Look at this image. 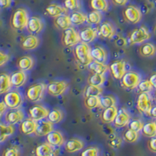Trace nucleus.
Masks as SVG:
<instances>
[{
	"instance_id": "1",
	"label": "nucleus",
	"mask_w": 156,
	"mask_h": 156,
	"mask_svg": "<svg viewBox=\"0 0 156 156\" xmlns=\"http://www.w3.org/2000/svg\"><path fill=\"white\" fill-rule=\"evenodd\" d=\"M30 15L26 8H17L13 12L10 20V25L12 29L16 30H23L27 28Z\"/></svg>"
},
{
	"instance_id": "2",
	"label": "nucleus",
	"mask_w": 156,
	"mask_h": 156,
	"mask_svg": "<svg viewBox=\"0 0 156 156\" xmlns=\"http://www.w3.org/2000/svg\"><path fill=\"white\" fill-rule=\"evenodd\" d=\"M91 48L88 44L85 42H80L74 47V55L76 60L80 65L88 66L93 62L91 56Z\"/></svg>"
},
{
	"instance_id": "3",
	"label": "nucleus",
	"mask_w": 156,
	"mask_h": 156,
	"mask_svg": "<svg viewBox=\"0 0 156 156\" xmlns=\"http://www.w3.org/2000/svg\"><path fill=\"white\" fill-rule=\"evenodd\" d=\"M47 92V84L44 82H37L30 85L26 90V97L31 102L37 103L44 98Z\"/></svg>"
},
{
	"instance_id": "4",
	"label": "nucleus",
	"mask_w": 156,
	"mask_h": 156,
	"mask_svg": "<svg viewBox=\"0 0 156 156\" xmlns=\"http://www.w3.org/2000/svg\"><path fill=\"white\" fill-rule=\"evenodd\" d=\"M151 37V33L146 26L142 25L130 32L128 37V41L131 44H143Z\"/></svg>"
},
{
	"instance_id": "5",
	"label": "nucleus",
	"mask_w": 156,
	"mask_h": 156,
	"mask_svg": "<svg viewBox=\"0 0 156 156\" xmlns=\"http://www.w3.org/2000/svg\"><path fill=\"white\" fill-rule=\"evenodd\" d=\"M62 43L65 47L72 48L81 42L80 33L73 27L63 30L62 34Z\"/></svg>"
},
{
	"instance_id": "6",
	"label": "nucleus",
	"mask_w": 156,
	"mask_h": 156,
	"mask_svg": "<svg viewBox=\"0 0 156 156\" xmlns=\"http://www.w3.org/2000/svg\"><path fill=\"white\" fill-rule=\"evenodd\" d=\"M69 84L66 80H55L47 84V92L53 97H58L64 94L69 89Z\"/></svg>"
},
{
	"instance_id": "7",
	"label": "nucleus",
	"mask_w": 156,
	"mask_h": 156,
	"mask_svg": "<svg viewBox=\"0 0 156 156\" xmlns=\"http://www.w3.org/2000/svg\"><path fill=\"white\" fill-rule=\"evenodd\" d=\"M122 16L127 23L131 24L140 23L143 17L140 9L135 5H127L122 11Z\"/></svg>"
},
{
	"instance_id": "8",
	"label": "nucleus",
	"mask_w": 156,
	"mask_h": 156,
	"mask_svg": "<svg viewBox=\"0 0 156 156\" xmlns=\"http://www.w3.org/2000/svg\"><path fill=\"white\" fill-rule=\"evenodd\" d=\"M141 81V76L135 71H127L121 79V85L128 90H133L138 87Z\"/></svg>"
},
{
	"instance_id": "9",
	"label": "nucleus",
	"mask_w": 156,
	"mask_h": 156,
	"mask_svg": "<svg viewBox=\"0 0 156 156\" xmlns=\"http://www.w3.org/2000/svg\"><path fill=\"white\" fill-rule=\"evenodd\" d=\"M3 101L10 109H16L21 106L23 103V96L17 90H11L4 96Z\"/></svg>"
},
{
	"instance_id": "10",
	"label": "nucleus",
	"mask_w": 156,
	"mask_h": 156,
	"mask_svg": "<svg viewBox=\"0 0 156 156\" xmlns=\"http://www.w3.org/2000/svg\"><path fill=\"white\" fill-rule=\"evenodd\" d=\"M152 105V97L150 93H140L137 96L136 108L140 112L147 115Z\"/></svg>"
},
{
	"instance_id": "11",
	"label": "nucleus",
	"mask_w": 156,
	"mask_h": 156,
	"mask_svg": "<svg viewBox=\"0 0 156 156\" xmlns=\"http://www.w3.org/2000/svg\"><path fill=\"white\" fill-rule=\"evenodd\" d=\"M50 110L44 105L36 104L29 108V115L31 119L35 121H41L48 118Z\"/></svg>"
},
{
	"instance_id": "12",
	"label": "nucleus",
	"mask_w": 156,
	"mask_h": 156,
	"mask_svg": "<svg viewBox=\"0 0 156 156\" xmlns=\"http://www.w3.org/2000/svg\"><path fill=\"white\" fill-rule=\"evenodd\" d=\"M44 28V22L42 18L37 16H30L27 26V30L30 34L37 35L41 33Z\"/></svg>"
},
{
	"instance_id": "13",
	"label": "nucleus",
	"mask_w": 156,
	"mask_h": 156,
	"mask_svg": "<svg viewBox=\"0 0 156 156\" xmlns=\"http://www.w3.org/2000/svg\"><path fill=\"white\" fill-rule=\"evenodd\" d=\"M109 71L112 77L116 80H121L123 75L127 72L126 70V63L125 61L115 60L109 65Z\"/></svg>"
},
{
	"instance_id": "14",
	"label": "nucleus",
	"mask_w": 156,
	"mask_h": 156,
	"mask_svg": "<svg viewBox=\"0 0 156 156\" xmlns=\"http://www.w3.org/2000/svg\"><path fill=\"white\" fill-rule=\"evenodd\" d=\"M98 34L105 39H112L116 34L115 25L109 21H105L100 24L98 29Z\"/></svg>"
},
{
	"instance_id": "15",
	"label": "nucleus",
	"mask_w": 156,
	"mask_h": 156,
	"mask_svg": "<svg viewBox=\"0 0 156 156\" xmlns=\"http://www.w3.org/2000/svg\"><path fill=\"white\" fill-rule=\"evenodd\" d=\"M68 9L64 5L58 3H51L45 8V14L52 18H56L63 14H68Z\"/></svg>"
},
{
	"instance_id": "16",
	"label": "nucleus",
	"mask_w": 156,
	"mask_h": 156,
	"mask_svg": "<svg viewBox=\"0 0 156 156\" xmlns=\"http://www.w3.org/2000/svg\"><path fill=\"white\" fill-rule=\"evenodd\" d=\"M129 121H130V114L125 108H120L118 110V113L113 123L115 127L122 128L127 126Z\"/></svg>"
},
{
	"instance_id": "17",
	"label": "nucleus",
	"mask_w": 156,
	"mask_h": 156,
	"mask_svg": "<svg viewBox=\"0 0 156 156\" xmlns=\"http://www.w3.org/2000/svg\"><path fill=\"white\" fill-rule=\"evenodd\" d=\"M25 114L23 110L20 108L11 109L5 114V121L11 125H15L21 122L24 119Z\"/></svg>"
},
{
	"instance_id": "18",
	"label": "nucleus",
	"mask_w": 156,
	"mask_h": 156,
	"mask_svg": "<svg viewBox=\"0 0 156 156\" xmlns=\"http://www.w3.org/2000/svg\"><path fill=\"white\" fill-rule=\"evenodd\" d=\"M41 39L37 35L30 34L27 35L22 40L21 48L26 51L34 50L40 45Z\"/></svg>"
},
{
	"instance_id": "19",
	"label": "nucleus",
	"mask_w": 156,
	"mask_h": 156,
	"mask_svg": "<svg viewBox=\"0 0 156 156\" xmlns=\"http://www.w3.org/2000/svg\"><path fill=\"white\" fill-rule=\"evenodd\" d=\"M27 80V75L25 71L19 70L15 71L10 75V80L12 87L19 88L26 83Z\"/></svg>"
},
{
	"instance_id": "20",
	"label": "nucleus",
	"mask_w": 156,
	"mask_h": 156,
	"mask_svg": "<svg viewBox=\"0 0 156 156\" xmlns=\"http://www.w3.org/2000/svg\"><path fill=\"white\" fill-rule=\"evenodd\" d=\"M84 142L83 140L77 137H73V138L69 139L65 143V150L68 153H75L80 151L84 147Z\"/></svg>"
},
{
	"instance_id": "21",
	"label": "nucleus",
	"mask_w": 156,
	"mask_h": 156,
	"mask_svg": "<svg viewBox=\"0 0 156 156\" xmlns=\"http://www.w3.org/2000/svg\"><path fill=\"white\" fill-rule=\"evenodd\" d=\"M46 140L54 147H61L65 143L63 135L59 130H52L46 136Z\"/></svg>"
},
{
	"instance_id": "22",
	"label": "nucleus",
	"mask_w": 156,
	"mask_h": 156,
	"mask_svg": "<svg viewBox=\"0 0 156 156\" xmlns=\"http://www.w3.org/2000/svg\"><path fill=\"white\" fill-rule=\"evenodd\" d=\"M52 130H54L53 123L50 122L49 120L43 119V120L38 121V122H37L35 134L40 136H47Z\"/></svg>"
},
{
	"instance_id": "23",
	"label": "nucleus",
	"mask_w": 156,
	"mask_h": 156,
	"mask_svg": "<svg viewBox=\"0 0 156 156\" xmlns=\"http://www.w3.org/2000/svg\"><path fill=\"white\" fill-rule=\"evenodd\" d=\"M37 122L31 118H27L24 119L20 123V130L22 133L25 135H31L35 133L36 129H37Z\"/></svg>"
},
{
	"instance_id": "24",
	"label": "nucleus",
	"mask_w": 156,
	"mask_h": 156,
	"mask_svg": "<svg viewBox=\"0 0 156 156\" xmlns=\"http://www.w3.org/2000/svg\"><path fill=\"white\" fill-rule=\"evenodd\" d=\"M90 53H91L93 60L103 62V63H105L106 61L108 60V51L102 46L97 45V46L93 47V48H91Z\"/></svg>"
},
{
	"instance_id": "25",
	"label": "nucleus",
	"mask_w": 156,
	"mask_h": 156,
	"mask_svg": "<svg viewBox=\"0 0 156 156\" xmlns=\"http://www.w3.org/2000/svg\"><path fill=\"white\" fill-rule=\"evenodd\" d=\"M98 35V34L97 29L91 27H85L80 32L81 41L87 43V44L93 42L97 38Z\"/></svg>"
},
{
	"instance_id": "26",
	"label": "nucleus",
	"mask_w": 156,
	"mask_h": 156,
	"mask_svg": "<svg viewBox=\"0 0 156 156\" xmlns=\"http://www.w3.org/2000/svg\"><path fill=\"white\" fill-rule=\"evenodd\" d=\"M119 108L117 106L109 107V108H104L102 113L101 115V120L104 123H111L113 122L118 113Z\"/></svg>"
},
{
	"instance_id": "27",
	"label": "nucleus",
	"mask_w": 156,
	"mask_h": 156,
	"mask_svg": "<svg viewBox=\"0 0 156 156\" xmlns=\"http://www.w3.org/2000/svg\"><path fill=\"white\" fill-rule=\"evenodd\" d=\"M53 23L56 28L62 30H66L72 27V25H73L71 22L70 16L69 14H63L56 18H54Z\"/></svg>"
},
{
	"instance_id": "28",
	"label": "nucleus",
	"mask_w": 156,
	"mask_h": 156,
	"mask_svg": "<svg viewBox=\"0 0 156 156\" xmlns=\"http://www.w3.org/2000/svg\"><path fill=\"white\" fill-rule=\"evenodd\" d=\"M139 54L145 58L154 56L156 54V45L151 42H144L139 47Z\"/></svg>"
},
{
	"instance_id": "29",
	"label": "nucleus",
	"mask_w": 156,
	"mask_h": 156,
	"mask_svg": "<svg viewBox=\"0 0 156 156\" xmlns=\"http://www.w3.org/2000/svg\"><path fill=\"white\" fill-rule=\"evenodd\" d=\"M34 66V59L33 57L30 55H24L22 56L18 59L17 66L20 70L27 71L33 69Z\"/></svg>"
},
{
	"instance_id": "30",
	"label": "nucleus",
	"mask_w": 156,
	"mask_h": 156,
	"mask_svg": "<svg viewBox=\"0 0 156 156\" xmlns=\"http://www.w3.org/2000/svg\"><path fill=\"white\" fill-rule=\"evenodd\" d=\"M69 16H70L71 22L75 26H80L87 22V14L83 11H73Z\"/></svg>"
},
{
	"instance_id": "31",
	"label": "nucleus",
	"mask_w": 156,
	"mask_h": 156,
	"mask_svg": "<svg viewBox=\"0 0 156 156\" xmlns=\"http://www.w3.org/2000/svg\"><path fill=\"white\" fill-rule=\"evenodd\" d=\"M15 132L14 125L5 124L0 122V143L7 140Z\"/></svg>"
},
{
	"instance_id": "32",
	"label": "nucleus",
	"mask_w": 156,
	"mask_h": 156,
	"mask_svg": "<svg viewBox=\"0 0 156 156\" xmlns=\"http://www.w3.org/2000/svg\"><path fill=\"white\" fill-rule=\"evenodd\" d=\"M89 70L91 73H97V74H105L109 69V66L103 62H97L93 60V62L88 66Z\"/></svg>"
},
{
	"instance_id": "33",
	"label": "nucleus",
	"mask_w": 156,
	"mask_h": 156,
	"mask_svg": "<svg viewBox=\"0 0 156 156\" xmlns=\"http://www.w3.org/2000/svg\"><path fill=\"white\" fill-rule=\"evenodd\" d=\"M65 117V113L61 108H54L53 109L49 111L48 115V120L52 122L53 124H57L63 120Z\"/></svg>"
},
{
	"instance_id": "34",
	"label": "nucleus",
	"mask_w": 156,
	"mask_h": 156,
	"mask_svg": "<svg viewBox=\"0 0 156 156\" xmlns=\"http://www.w3.org/2000/svg\"><path fill=\"white\" fill-rule=\"evenodd\" d=\"M90 6L93 10L105 12L109 9L108 0H90Z\"/></svg>"
},
{
	"instance_id": "35",
	"label": "nucleus",
	"mask_w": 156,
	"mask_h": 156,
	"mask_svg": "<svg viewBox=\"0 0 156 156\" xmlns=\"http://www.w3.org/2000/svg\"><path fill=\"white\" fill-rule=\"evenodd\" d=\"M36 156H51L54 154V147L48 142L43 143L36 147Z\"/></svg>"
},
{
	"instance_id": "36",
	"label": "nucleus",
	"mask_w": 156,
	"mask_h": 156,
	"mask_svg": "<svg viewBox=\"0 0 156 156\" xmlns=\"http://www.w3.org/2000/svg\"><path fill=\"white\" fill-rule=\"evenodd\" d=\"M12 87L10 76L6 73H2L0 75V94L9 92Z\"/></svg>"
},
{
	"instance_id": "37",
	"label": "nucleus",
	"mask_w": 156,
	"mask_h": 156,
	"mask_svg": "<svg viewBox=\"0 0 156 156\" xmlns=\"http://www.w3.org/2000/svg\"><path fill=\"white\" fill-rule=\"evenodd\" d=\"M103 92V88L99 86L88 84L84 89L83 96L84 98L92 97V96H101Z\"/></svg>"
},
{
	"instance_id": "38",
	"label": "nucleus",
	"mask_w": 156,
	"mask_h": 156,
	"mask_svg": "<svg viewBox=\"0 0 156 156\" xmlns=\"http://www.w3.org/2000/svg\"><path fill=\"white\" fill-rule=\"evenodd\" d=\"M142 134L144 136H147L149 138L154 137L156 136V123L154 121L148 122L144 123L143 129L141 130Z\"/></svg>"
},
{
	"instance_id": "39",
	"label": "nucleus",
	"mask_w": 156,
	"mask_h": 156,
	"mask_svg": "<svg viewBox=\"0 0 156 156\" xmlns=\"http://www.w3.org/2000/svg\"><path fill=\"white\" fill-rule=\"evenodd\" d=\"M84 106L87 109H94L98 107H101V96H92V97L85 98Z\"/></svg>"
},
{
	"instance_id": "40",
	"label": "nucleus",
	"mask_w": 156,
	"mask_h": 156,
	"mask_svg": "<svg viewBox=\"0 0 156 156\" xmlns=\"http://www.w3.org/2000/svg\"><path fill=\"white\" fill-rule=\"evenodd\" d=\"M105 80H106V77L105 74L91 73L88 77V84L101 87L105 83Z\"/></svg>"
},
{
	"instance_id": "41",
	"label": "nucleus",
	"mask_w": 156,
	"mask_h": 156,
	"mask_svg": "<svg viewBox=\"0 0 156 156\" xmlns=\"http://www.w3.org/2000/svg\"><path fill=\"white\" fill-rule=\"evenodd\" d=\"M103 12L99 11L93 10L87 14V23L90 24H99L103 19Z\"/></svg>"
},
{
	"instance_id": "42",
	"label": "nucleus",
	"mask_w": 156,
	"mask_h": 156,
	"mask_svg": "<svg viewBox=\"0 0 156 156\" xmlns=\"http://www.w3.org/2000/svg\"><path fill=\"white\" fill-rule=\"evenodd\" d=\"M117 104V99L115 96L112 94L101 96V107L106 108L109 107L115 106Z\"/></svg>"
},
{
	"instance_id": "43",
	"label": "nucleus",
	"mask_w": 156,
	"mask_h": 156,
	"mask_svg": "<svg viewBox=\"0 0 156 156\" xmlns=\"http://www.w3.org/2000/svg\"><path fill=\"white\" fill-rule=\"evenodd\" d=\"M123 139L126 142H128V143H135V142L137 141V140L139 139V136H140V134H139V132H136L133 130L131 129H128L126 130H125L124 133H123Z\"/></svg>"
},
{
	"instance_id": "44",
	"label": "nucleus",
	"mask_w": 156,
	"mask_h": 156,
	"mask_svg": "<svg viewBox=\"0 0 156 156\" xmlns=\"http://www.w3.org/2000/svg\"><path fill=\"white\" fill-rule=\"evenodd\" d=\"M63 5L68 10H80L81 8V0H64Z\"/></svg>"
},
{
	"instance_id": "45",
	"label": "nucleus",
	"mask_w": 156,
	"mask_h": 156,
	"mask_svg": "<svg viewBox=\"0 0 156 156\" xmlns=\"http://www.w3.org/2000/svg\"><path fill=\"white\" fill-rule=\"evenodd\" d=\"M129 128L133 129L134 131L140 132L143 129L144 123V122L140 119H134L133 120H130L129 122Z\"/></svg>"
},
{
	"instance_id": "46",
	"label": "nucleus",
	"mask_w": 156,
	"mask_h": 156,
	"mask_svg": "<svg viewBox=\"0 0 156 156\" xmlns=\"http://www.w3.org/2000/svg\"><path fill=\"white\" fill-rule=\"evenodd\" d=\"M137 87H138V90H140V93H150L154 89L149 80H141Z\"/></svg>"
},
{
	"instance_id": "47",
	"label": "nucleus",
	"mask_w": 156,
	"mask_h": 156,
	"mask_svg": "<svg viewBox=\"0 0 156 156\" xmlns=\"http://www.w3.org/2000/svg\"><path fill=\"white\" fill-rule=\"evenodd\" d=\"M80 156H100L99 148L95 146H90L84 149Z\"/></svg>"
},
{
	"instance_id": "48",
	"label": "nucleus",
	"mask_w": 156,
	"mask_h": 156,
	"mask_svg": "<svg viewBox=\"0 0 156 156\" xmlns=\"http://www.w3.org/2000/svg\"><path fill=\"white\" fill-rule=\"evenodd\" d=\"M108 145L111 147H112V148L118 149L121 147V145H122V140L121 137H119V136H117L114 135L113 137H111V138L108 140Z\"/></svg>"
},
{
	"instance_id": "49",
	"label": "nucleus",
	"mask_w": 156,
	"mask_h": 156,
	"mask_svg": "<svg viewBox=\"0 0 156 156\" xmlns=\"http://www.w3.org/2000/svg\"><path fill=\"white\" fill-rule=\"evenodd\" d=\"M2 156H20L19 148L15 146L8 147L3 151Z\"/></svg>"
},
{
	"instance_id": "50",
	"label": "nucleus",
	"mask_w": 156,
	"mask_h": 156,
	"mask_svg": "<svg viewBox=\"0 0 156 156\" xmlns=\"http://www.w3.org/2000/svg\"><path fill=\"white\" fill-rule=\"evenodd\" d=\"M9 60V55L4 51H0V67L3 66Z\"/></svg>"
},
{
	"instance_id": "51",
	"label": "nucleus",
	"mask_w": 156,
	"mask_h": 156,
	"mask_svg": "<svg viewBox=\"0 0 156 156\" xmlns=\"http://www.w3.org/2000/svg\"><path fill=\"white\" fill-rule=\"evenodd\" d=\"M147 147L150 151L156 153V136L150 138V140L147 142Z\"/></svg>"
},
{
	"instance_id": "52",
	"label": "nucleus",
	"mask_w": 156,
	"mask_h": 156,
	"mask_svg": "<svg viewBox=\"0 0 156 156\" xmlns=\"http://www.w3.org/2000/svg\"><path fill=\"white\" fill-rule=\"evenodd\" d=\"M12 0H0V7L1 9H7L12 5Z\"/></svg>"
},
{
	"instance_id": "53",
	"label": "nucleus",
	"mask_w": 156,
	"mask_h": 156,
	"mask_svg": "<svg viewBox=\"0 0 156 156\" xmlns=\"http://www.w3.org/2000/svg\"><path fill=\"white\" fill-rule=\"evenodd\" d=\"M112 4L116 6H125L129 2V0H111Z\"/></svg>"
},
{
	"instance_id": "54",
	"label": "nucleus",
	"mask_w": 156,
	"mask_h": 156,
	"mask_svg": "<svg viewBox=\"0 0 156 156\" xmlns=\"http://www.w3.org/2000/svg\"><path fill=\"white\" fill-rule=\"evenodd\" d=\"M7 108L8 107L6 106V105H5L4 101H1V102H0V119H1V117L3 115V114L6 112Z\"/></svg>"
},
{
	"instance_id": "55",
	"label": "nucleus",
	"mask_w": 156,
	"mask_h": 156,
	"mask_svg": "<svg viewBox=\"0 0 156 156\" xmlns=\"http://www.w3.org/2000/svg\"><path fill=\"white\" fill-rule=\"evenodd\" d=\"M148 80L149 81H150V83H151L153 88H154V90H156V73H153V74L150 76V78H149Z\"/></svg>"
},
{
	"instance_id": "56",
	"label": "nucleus",
	"mask_w": 156,
	"mask_h": 156,
	"mask_svg": "<svg viewBox=\"0 0 156 156\" xmlns=\"http://www.w3.org/2000/svg\"><path fill=\"white\" fill-rule=\"evenodd\" d=\"M148 116L151 117L153 119H156V105H152L151 110L148 112Z\"/></svg>"
},
{
	"instance_id": "57",
	"label": "nucleus",
	"mask_w": 156,
	"mask_h": 156,
	"mask_svg": "<svg viewBox=\"0 0 156 156\" xmlns=\"http://www.w3.org/2000/svg\"><path fill=\"white\" fill-rule=\"evenodd\" d=\"M154 32H155V34H156V27H155V29H154Z\"/></svg>"
},
{
	"instance_id": "58",
	"label": "nucleus",
	"mask_w": 156,
	"mask_h": 156,
	"mask_svg": "<svg viewBox=\"0 0 156 156\" xmlns=\"http://www.w3.org/2000/svg\"><path fill=\"white\" fill-rule=\"evenodd\" d=\"M51 156H56V155H55V154H52V155H51Z\"/></svg>"
},
{
	"instance_id": "59",
	"label": "nucleus",
	"mask_w": 156,
	"mask_h": 156,
	"mask_svg": "<svg viewBox=\"0 0 156 156\" xmlns=\"http://www.w3.org/2000/svg\"><path fill=\"white\" fill-rule=\"evenodd\" d=\"M0 9H1V7H0Z\"/></svg>"
},
{
	"instance_id": "60",
	"label": "nucleus",
	"mask_w": 156,
	"mask_h": 156,
	"mask_svg": "<svg viewBox=\"0 0 156 156\" xmlns=\"http://www.w3.org/2000/svg\"><path fill=\"white\" fill-rule=\"evenodd\" d=\"M155 123H156V121H155Z\"/></svg>"
}]
</instances>
